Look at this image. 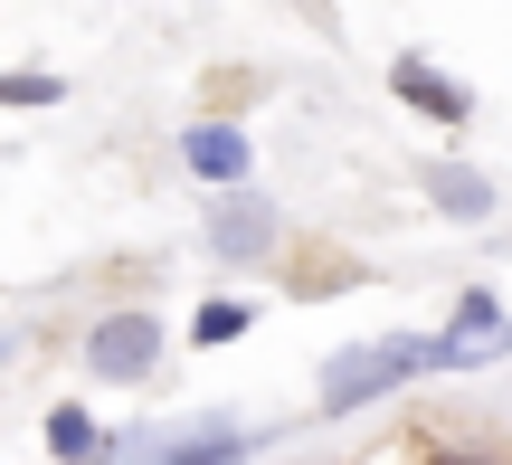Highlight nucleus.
<instances>
[{
  "label": "nucleus",
  "mask_w": 512,
  "mask_h": 465,
  "mask_svg": "<svg viewBox=\"0 0 512 465\" xmlns=\"http://www.w3.org/2000/svg\"><path fill=\"white\" fill-rule=\"evenodd\" d=\"M437 371V333H370V342H342V352L323 361V380H313V409L323 418H361L380 409V399H399L408 380Z\"/></svg>",
  "instance_id": "1"
},
{
  "label": "nucleus",
  "mask_w": 512,
  "mask_h": 465,
  "mask_svg": "<svg viewBox=\"0 0 512 465\" xmlns=\"http://www.w3.org/2000/svg\"><path fill=\"white\" fill-rule=\"evenodd\" d=\"M162 352H171L162 314H152V304H114V314L86 323V342H76V371L105 380V390H143V380L162 371Z\"/></svg>",
  "instance_id": "2"
},
{
  "label": "nucleus",
  "mask_w": 512,
  "mask_h": 465,
  "mask_svg": "<svg viewBox=\"0 0 512 465\" xmlns=\"http://www.w3.org/2000/svg\"><path fill=\"white\" fill-rule=\"evenodd\" d=\"M200 238H209V257H228V266H266L275 247H285V219H275L266 190H209Z\"/></svg>",
  "instance_id": "3"
},
{
  "label": "nucleus",
  "mask_w": 512,
  "mask_h": 465,
  "mask_svg": "<svg viewBox=\"0 0 512 465\" xmlns=\"http://www.w3.org/2000/svg\"><path fill=\"white\" fill-rule=\"evenodd\" d=\"M512 352V323H503V295L494 285H465L456 295V323L437 333V371H484V361Z\"/></svg>",
  "instance_id": "4"
},
{
  "label": "nucleus",
  "mask_w": 512,
  "mask_h": 465,
  "mask_svg": "<svg viewBox=\"0 0 512 465\" xmlns=\"http://www.w3.org/2000/svg\"><path fill=\"white\" fill-rule=\"evenodd\" d=\"M181 171H190L200 190H247V181H256L247 124H238V114H200V124L181 133Z\"/></svg>",
  "instance_id": "5"
},
{
  "label": "nucleus",
  "mask_w": 512,
  "mask_h": 465,
  "mask_svg": "<svg viewBox=\"0 0 512 465\" xmlns=\"http://www.w3.org/2000/svg\"><path fill=\"white\" fill-rule=\"evenodd\" d=\"M389 95H399L418 124H437V133H465V124H475V86H456V76L427 67V57H389Z\"/></svg>",
  "instance_id": "6"
},
{
  "label": "nucleus",
  "mask_w": 512,
  "mask_h": 465,
  "mask_svg": "<svg viewBox=\"0 0 512 465\" xmlns=\"http://www.w3.org/2000/svg\"><path fill=\"white\" fill-rule=\"evenodd\" d=\"M418 190H427V209H437V219H456V228H484V219L503 209V190L484 181L475 162H446V152L418 171Z\"/></svg>",
  "instance_id": "7"
},
{
  "label": "nucleus",
  "mask_w": 512,
  "mask_h": 465,
  "mask_svg": "<svg viewBox=\"0 0 512 465\" xmlns=\"http://www.w3.org/2000/svg\"><path fill=\"white\" fill-rule=\"evenodd\" d=\"M256 456V428H238V418H200L190 437H152L143 465H247Z\"/></svg>",
  "instance_id": "8"
},
{
  "label": "nucleus",
  "mask_w": 512,
  "mask_h": 465,
  "mask_svg": "<svg viewBox=\"0 0 512 465\" xmlns=\"http://www.w3.org/2000/svg\"><path fill=\"white\" fill-rule=\"evenodd\" d=\"M48 456L57 465H105V428L67 399V409H48Z\"/></svg>",
  "instance_id": "9"
},
{
  "label": "nucleus",
  "mask_w": 512,
  "mask_h": 465,
  "mask_svg": "<svg viewBox=\"0 0 512 465\" xmlns=\"http://www.w3.org/2000/svg\"><path fill=\"white\" fill-rule=\"evenodd\" d=\"M247 323H256L247 295H209L200 314H190V342H200V352H219V342H247Z\"/></svg>",
  "instance_id": "10"
},
{
  "label": "nucleus",
  "mask_w": 512,
  "mask_h": 465,
  "mask_svg": "<svg viewBox=\"0 0 512 465\" xmlns=\"http://www.w3.org/2000/svg\"><path fill=\"white\" fill-rule=\"evenodd\" d=\"M57 95H67V76H48V67H19V76H0V105H19V114L57 105Z\"/></svg>",
  "instance_id": "11"
},
{
  "label": "nucleus",
  "mask_w": 512,
  "mask_h": 465,
  "mask_svg": "<svg viewBox=\"0 0 512 465\" xmlns=\"http://www.w3.org/2000/svg\"><path fill=\"white\" fill-rule=\"evenodd\" d=\"M427 465H503V456H494V447H437Z\"/></svg>",
  "instance_id": "12"
}]
</instances>
